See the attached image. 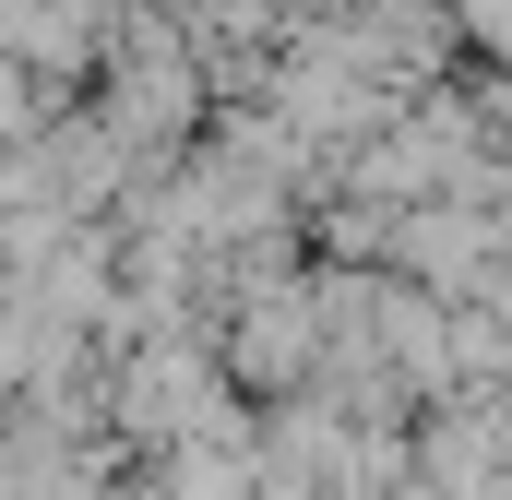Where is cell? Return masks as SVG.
<instances>
[{
    "instance_id": "1",
    "label": "cell",
    "mask_w": 512,
    "mask_h": 500,
    "mask_svg": "<svg viewBox=\"0 0 512 500\" xmlns=\"http://www.w3.org/2000/svg\"><path fill=\"white\" fill-rule=\"evenodd\" d=\"M453 12H465L477 48H501V60H512V0H453Z\"/></svg>"
}]
</instances>
